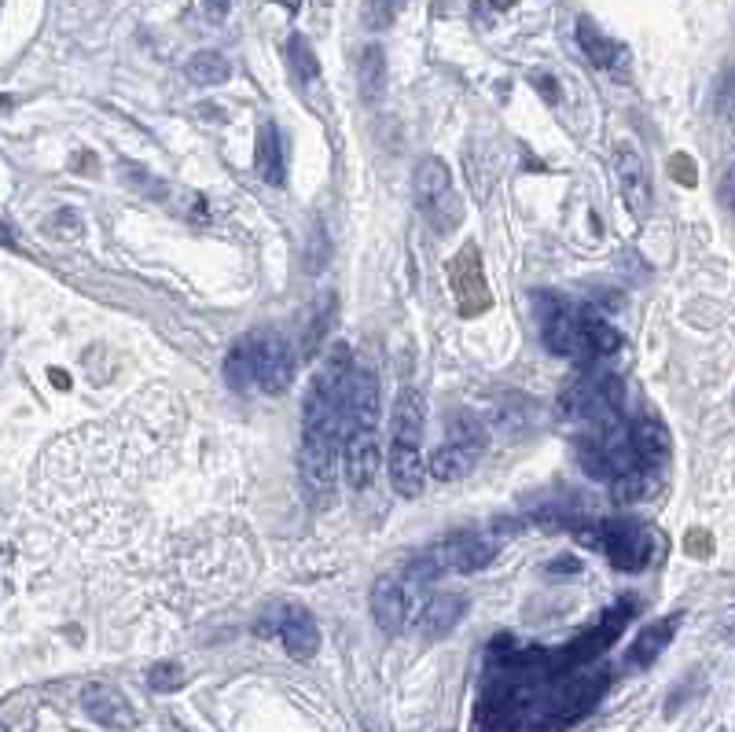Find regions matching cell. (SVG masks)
Segmentation results:
<instances>
[{
	"instance_id": "6da1fadb",
	"label": "cell",
	"mask_w": 735,
	"mask_h": 732,
	"mask_svg": "<svg viewBox=\"0 0 735 732\" xmlns=\"http://www.w3.org/2000/svg\"><path fill=\"white\" fill-rule=\"evenodd\" d=\"M611 685L607 670H574L566 677H555L552 685L544 688L537 703L530 707V718L522 725V732H563L574 721H581L588 710L596 707Z\"/></svg>"
},
{
	"instance_id": "7a4b0ae2",
	"label": "cell",
	"mask_w": 735,
	"mask_h": 732,
	"mask_svg": "<svg viewBox=\"0 0 735 732\" xmlns=\"http://www.w3.org/2000/svg\"><path fill=\"white\" fill-rule=\"evenodd\" d=\"M497 556V541L486 534H453L445 541H434L419 560L408 563L405 578L416 585H427L441 574H471L482 571Z\"/></svg>"
},
{
	"instance_id": "3957f363",
	"label": "cell",
	"mask_w": 735,
	"mask_h": 732,
	"mask_svg": "<svg viewBox=\"0 0 735 732\" xmlns=\"http://www.w3.org/2000/svg\"><path fill=\"white\" fill-rule=\"evenodd\" d=\"M412 192H416V206L423 221L438 236H453L460 225H464V203L456 195L453 173L441 159H423L412 173Z\"/></svg>"
},
{
	"instance_id": "277c9868",
	"label": "cell",
	"mask_w": 735,
	"mask_h": 732,
	"mask_svg": "<svg viewBox=\"0 0 735 732\" xmlns=\"http://www.w3.org/2000/svg\"><path fill=\"white\" fill-rule=\"evenodd\" d=\"M633 611H636V604H614L592 630L574 637V641L566 644V648H559V652H548V670H552V677H566V674H574V670H585L592 659H600V655L622 637V630L629 626Z\"/></svg>"
},
{
	"instance_id": "5b68a950",
	"label": "cell",
	"mask_w": 735,
	"mask_h": 732,
	"mask_svg": "<svg viewBox=\"0 0 735 732\" xmlns=\"http://www.w3.org/2000/svg\"><path fill=\"white\" fill-rule=\"evenodd\" d=\"M625 387L611 372H581L559 390V412L566 420H592V416H611L622 409Z\"/></svg>"
},
{
	"instance_id": "8992f818",
	"label": "cell",
	"mask_w": 735,
	"mask_h": 732,
	"mask_svg": "<svg viewBox=\"0 0 735 732\" xmlns=\"http://www.w3.org/2000/svg\"><path fill=\"white\" fill-rule=\"evenodd\" d=\"M243 343H247L254 387L265 390V394H283V390L291 387V379H294V350H291V343H287L280 332L258 328V332L243 335Z\"/></svg>"
},
{
	"instance_id": "52a82bcc",
	"label": "cell",
	"mask_w": 735,
	"mask_h": 732,
	"mask_svg": "<svg viewBox=\"0 0 735 732\" xmlns=\"http://www.w3.org/2000/svg\"><path fill=\"white\" fill-rule=\"evenodd\" d=\"M588 306H570L563 298H541V335L544 346L559 357H577V361H592L585 335Z\"/></svg>"
},
{
	"instance_id": "ba28073f",
	"label": "cell",
	"mask_w": 735,
	"mask_h": 732,
	"mask_svg": "<svg viewBox=\"0 0 735 732\" xmlns=\"http://www.w3.org/2000/svg\"><path fill=\"white\" fill-rule=\"evenodd\" d=\"M445 276H449V291L456 298V309L464 321H475L482 317L489 306H493V295H489L486 284V269H482V251L475 243H464L460 251L445 262Z\"/></svg>"
},
{
	"instance_id": "9c48e42d",
	"label": "cell",
	"mask_w": 735,
	"mask_h": 732,
	"mask_svg": "<svg viewBox=\"0 0 735 732\" xmlns=\"http://www.w3.org/2000/svg\"><path fill=\"white\" fill-rule=\"evenodd\" d=\"M600 552L618 571H644L655 556V530L636 519H603L600 523Z\"/></svg>"
},
{
	"instance_id": "30bf717a",
	"label": "cell",
	"mask_w": 735,
	"mask_h": 732,
	"mask_svg": "<svg viewBox=\"0 0 735 732\" xmlns=\"http://www.w3.org/2000/svg\"><path fill=\"white\" fill-rule=\"evenodd\" d=\"M254 633L258 637H280L287 655L298 659V663H309L320 652V630L302 604L276 607L269 618H261L258 626H254Z\"/></svg>"
},
{
	"instance_id": "8fae6325",
	"label": "cell",
	"mask_w": 735,
	"mask_h": 732,
	"mask_svg": "<svg viewBox=\"0 0 735 732\" xmlns=\"http://www.w3.org/2000/svg\"><path fill=\"white\" fill-rule=\"evenodd\" d=\"M335 457H339V438L302 435L298 471H302V486L317 501V508H324L335 497Z\"/></svg>"
},
{
	"instance_id": "7c38bea8",
	"label": "cell",
	"mask_w": 735,
	"mask_h": 732,
	"mask_svg": "<svg viewBox=\"0 0 735 732\" xmlns=\"http://www.w3.org/2000/svg\"><path fill=\"white\" fill-rule=\"evenodd\" d=\"M379 416H383L379 379L368 368H353L346 379V398H342V435L346 431H375Z\"/></svg>"
},
{
	"instance_id": "4fadbf2b",
	"label": "cell",
	"mask_w": 735,
	"mask_h": 732,
	"mask_svg": "<svg viewBox=\"0 0 735 732\" xmlns=\"http://www.w3.org/2000/svg\"><path fill=\"white\" fill-rule=\"evenodd\" d=\"M412 593L416 582L408 578H379L372 585V615L383 633H401L412 618Z\"/></svg>"
},
{
	"instance_id": "5bb4252c",
	"label": "cell",
	"mask_w": 735,
	"mask_h": 732,
	"mask_svg": "<svg viewBox=\"0 0 735 732\" xmlns=\"http://www.w3.org/2000/svg\"><path fill=\"white\" fill-rule=\"evenodd\" d=\"M342 460H346V479L353 490H368L383 468V442L375 431H346Z\"/></svg>"
},
{
	"instance_id": "9a60e30c",
	"label": "cell",
	"mask_w": 735,
	"mask_h": 732,
	"mask_svg": "<svg viewBox=\"0 0 735 732\" xmlns=\"http://www.w3.org/2000/svg\"><path fill=\"white\" fill-rule=\"evenodd\" d=\"M629 453H633V468L647 471H662V464L669 460V431L655 412L640 416L629 427Z\"/></svg>"
},
{
	"instance_id": "2e32d148",
	"label": "cell",
	"mask_w": 735,
	"mask_h": 732,
	"mask_svg": "<svg viewBox=\"0 0 735 732\" xmlns=\"http://www.w3.org/2000/svg\"><path fill=\"white\" fill-rule=\"evenodd\" d=\"M680 622H684V615H680V611H673V615L658 618V622L644 626V630H640V637L633 641V648H629V655H625V670H644V666L655 663L658 655H662L669 644H673V637H677V630H680Z\"/></svg>"
},
{
	"instance_id": "e0dca14e",
	"label": "cell",
	"mask_w": 735,
	"mask_h": 732,
	"mask_svg": "<svg viewBox=\"0 0 735 732\" xmlns=\"http://www.w3.org/2000/svg\"><path fill=\"white\" fill-rule=\"evenodd\" d=\"M81 707H85V714H89L92 721H100L107 729H129L136 721L129 699L111 685H89L81 692Z\"/></svg>"
},
{
	"instance_id": "ac0fdd59",
	"label": "cell",
	"mask_w": 735,
	"mask_h": 732,
	"mask_svg": "<svg viewBox=\"0 0 735 732\" xmlns=\"http://www.w3.org/2000/svg\"><path fill=\"white\" fill-rule=\"evenodd\" d=\"M618 181H622V195L625 203L633 206V214L644 218L647 210H651V181H647V170H644V159H640V151L633 144H622L618 148Z\"/></svg>"
},
{
	"instance_id": "d6986e66",
	"label": "cell",
	"mask_w": 735,
	"mask_h": 732,
	"mask_svg": "<svg viewBox=\"0 0 735 732\" xmlns=\"http://www.w3.org/2000/svg\"><path fill=\"white\" fill-rule=\"evenodd\" d=\"M467 607H471V600H467L464 593L430 596V604L423 607V615H419V630H423V637H445V633H453L456 626L464 622Z\"/></svg>"
},
{
	"instance_id": "ffe728a7",
	"label": "cell",
	"mask_w": 735,
	"mask_h": 732,
	"mask_svg": "<svg viewBox=\"0 0 735 732\" xmlns=\"http://www.w3.org/2000/svg\"><path fill=\"white\" fill-rule=\"evenodd\" d=\"M423 394L416 387H405L397 394L394 405V420H390V435H394V446H419L423 442Z\"/></svg>"
},
{
	"instance_id": "44dd1931",
	"label": "cell",
	"mask_w": 735,
	"mask_h": 732,
	"mask_svg": "<svg viewBox=\"0 0 735 732\" xmlns=\"http://www.w3.org/2000/svg\"><path fill=\"white\" fill-rule=\"evenodd\" d=\"M390 482L405 501H416L423 493L427 471H423V453L419 446H390Z\"/></svg>"
},
{
	"instance_id": "7402d4cb",
	"label": "cell",
	"mask_w": 735,
	"mask_h": 732,
	"mask_svg": "<svg viewBox=\"0 0 735 732\" xmlns=\"http://www.w3.org/2000/svg\"><path fill=\"white\" fill-rule=\"evenodd\" d=\"M577 45H581V52L592 59V67H603V70L622 67L625 48L618 45L614 37L603 34V30L592 23V19H577Z\"/></svg>"
},
{
	"instance_id": "603a6c76",
	"label": "cell",
	"mask_w": 735,
	"mask_h": 732,
	"mask_svg": "<svg viewBox=\"0 0 735 732\" xmlns=\"http://www.w3.org/2000/svg\"><path fill=\"white\" fill-rule=\"evenodd\" d=\"M258 173L261 181L272 184V188H280L287 181V155H283V140H280V129L265 122L258 129Z\"/></svg>"
},
{
	"instance_id": "cb8c5ba5",
	"label": "cell",
	"mask_w": 735,
	"mask_h": 732,
	"mask_svg": "<svg viewBox=\"0 0 735 732\" xmlns=\"http://www.w3.org/2000/svg\"><path fill=\"white\" fill-rule=\"evenodd\" d=\"M478 457H482L478 449L460 446V442H449V446H441L438 453L430 457V475L441 479V482H460L475 471Z\"/></svg>"
},
{
	"instance_id": "d4e9b609",
	"label": "cell",
	"mask_w": 735,
	"mask_h": 732,
	"mask_svg": "<svg viewBox=\"0 0 735 732\" xmlns=\"http://www.w3.org/2000/svg\"><path fill=\"white\" fill-rule=\"evenodd\" d=\"M655 490H658V471H647V468H625L611 479V497L618 504L644 501Z\"/></svg>"
},
{
	"instance_id": "484cf974",
	"label": "cell",
	"mask_w": 735,
	"mask_h": 732,
	"mask_svg": "<svg viewBox=\"0 0 735 732\" xmlns=\"http://www.w3.org/2000/svg\"><path fill=\"white\" fill-rule=\"evenodd\" d=\"M357 85H361L368 103L379 100V92H383V85H386V56L379 45H368L361 52V59H357Z\"/></svg>"
},
{
	"instance_id": "4316f807",
	"label": "cell",
	"mask_w": 735,
	"mask_h": 732,
	"mask_svg": "<svg viewBox=\"0 0 735 732\" xmlns=\"http://www.w3.org/2000/svg\"><path fill=\"white\" fill-rule=\"evenodd\" d=\"M188 78L195 85H225L232 78V63L221 52H195L188 59Z\"/></svg>"
},
{
	"instance_id": "83f0119b",
	"label": "cell",
	"mask_w": 735,
	"mask_h": 732,
	"mask_svg": "<svg viewBox=\"0 0 735 732\" xmlns=\"http://www.w3.org/2000/svg\"><path fill=\"white\" fill-rule=\"evenodd\" d=\"M335 317V295H320L317 309H313V321H309V332H306V343H302V354L313 357L324 343V335H328V324Z\"/></svg>"
},
{
	"instance_id": "f1b7e54d",
	"label": "cell",
	"mask_w": 735,
	"mask_h": 732,
	"mask_svg": "<svg viewBox=\"0 0 735 732\" xmlns=\"http://www.w3.org/2000/svg\"><path fill=\"white\" fill-rule=\"evenodd\" d=\"M453 442H460V446H471V449H482L489 446V427L478 420V416H471V412H460L453 420Z\"/></svg>"
},
{
	"instance_id": "f546056e",
	"label": "cell",
	"mask_w": 735,
	"mask_h": 732,
	"mask_svg": "<svg viewBox=\"0 0 735 732\" xmlns=\"http://www.w3.org/2000/svg\"><path fill=\"white\" fill-rule=\"evenodd\" d=\"M287 52H291V67H294V74H298V81H313V78H317L320 63H317V56H313V48H309L306 37H291Z\"/></svg>"
},
{
	"instance_id": "4dcf8cb0",
	"label": "cell",
	"mask_w": 735,
	"mask_h": 732,
	"mask_svg": "<svg viewBox=\"0 0 735 732\" xmlns=\"http://www.w3.org/2000/svg\"><path fill=\"white\" fill-rule=\"evenodd\" d=\"M147 685L155 688V692H177V688L184 685V670L181 663H155L151 670H147Z\"/></svg>"
},
{
	"instance_id": "1f68e13d",
	"label": "cell",
	"mask_w": 735,
	"mask_h": 732,
	"mask_svg": "<svg viewBox=\"0 0 735 732\" xmlns=\"http://www.w3.org/2000/svg\"><path fill=\"white\" fill-rule=\"evenodd\" d=\"M401 8H405V0H364V23L372 30H386Z\"/></svg>"
},
{
	"instance_id": "d6a6232c",
	"label": "cell",
	"mask_w": 735,
	"mask_h": 732,
	"mask_svg": "<svg viewBox=\"0 0 735 732\" xmlns=\"http://www.w3.org/2000/svg\"><path fill=\"white\" fill-rule=\"evenodd\" d=\"M669 177H673L677 184H684V188H695V184H699V166H695V159H691V155H684V151H680V155H673V159H669Z\"/></svg>"
},
{
	"instance_id": "836d02e7",
	"label": "cell",
	"mask_w": 735,
	"mask_h": 732,
	"mask_svg": "<svg viewBox=\"0 0 735 732\" xmlns=\"http://www.w3.org/2000/svg\"><path fill=\"white\" fill-rule=\"evenodd\" d=\"M48 232H59V236L67 232L70 240H78V236H81V221H78V214H74V210H56V214L48 218Z\"/></svg>"
},
{
	"instance_id": "e575fe53",
	"label": "cell",
	"mask_w": 735,
	"mask_h": 732,
	"mask_svg": "<svg viewBox=\"0 0 735 732\" xmlns=\"http://www.w3.org/2000/svg\"><path fill=\"white\" fill-rule=\"evenodd\" d=\"M684 552L695 556V560H706V556H713V538L706 530H691L688 538H684Z\"/></svg>"
},
{
	"instance_id": "d590c367",
	"label": "cell",
	"mask_w": 735,
	"mask_h": 732,
	"mask_svg": "<svg viewBox=\"0 0 735 732\" xmlns=\"http://www.w3.org/2000/svg\"><path fill=\"white\" fill-rule=\"evenodd\" d=\"M203 8H206V19H210V23H225L232 0H206Z\"/></svg>"
},
{
	"instance_id": "8d00e7d4",
	"label": "cell",
	"mask_w": 735,
	"mask_h": 732,
	"mask_svg": "<svg viewBox=\"0 0 735 732\" xmlns=\"http://www.w3.org/2000/svg\"><path fill=\"white\" fill-rule=\"evenodd\" d=\"M0 247H8V251H15V232H12V225H8V221L0 218Z\"/></svg>"
},
{
	"instance_id": "74e56055",
	"label": "cell",
	"mask_w": 735,
	"mask_h": 732,
	"mask_svg": "<svg viewBox=\"0 0 735 732\" xmlns=\"http://www.w3.org/2000/svg\"><path fill=\"white\" fill-rule=\"evenodd\" d=\"M548 571H566V574H574V571H581V567H577V560H570V556H563V560H555L552 567H548Z\"/></svg>"
},
{
	"instance_id": "f35d334b",
	"label": "cell",
	"mask_w": 735,
	"mask_h": 732,
	"mask_svg": "<svg viewBox=\"0 0 735 732\" xmlns=\"http://www.w3.org/2000/svg\"><path fill=\"white\" fill-rule=\"evenodd\" d=\"M48 376L56 379V383H59V390H67V387H70V376H67V372H59V368H52Z\"/></svg>"
},
{
	"instance_id": "ab89813d",
	"label": "cell",
	"mask_w": 735,
	"mask_h": 732,
	"mask_svg": "<svg viewBox=\"0 0 735 732\" xmlns=\"http://www.w3.org/2000/svg\"><path fill=\"white\" fill-rule=\"evenodd\" d=\"M489 8H497V12H504V8H515V4H519V0H486Z\"/></svg>"
},
{
	"instance_id": "60d3db41",
	"label": "cell",
	"mask_w": 735,
	"mask_h": 732,
	"mask_svg": "<svg viewBox=\"0 0 735 732\" xmlns=\"http://www.w3.org/2000/svg\"><path fill=\"white\" fill-rule=\"evenodd\" d=\"M287 8H298V0H287Z\"/></svg>"
},
{
	"instance_id": "b9f144b4",
	"label": "cell",
	"mask_w": 735,
	"mask_h": 732,
	"mask_svg": "<svg viewBox=\"0 0 735 732\" xmlns=\"http://www.w3.org/2000/svg\"><path fill=\"white\" fill-rule=\"evenodd\" d=\"M0 732H8V729H4V725H0Z\"/></svg>"
}]
</instances>
